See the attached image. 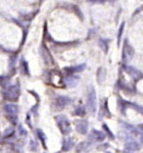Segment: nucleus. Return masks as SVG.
I'll list each match as a JSON object with an SVG mask.
<instances>
[{
    "label": "nucleus",
    "mask_w": 143,
    "mask_h": 153,
    "mask_svg": "<svg viewBox=\"0 0 143 153\" xmlns=\"http://www.w3.org/2000/svg\"><path fill=\"white\" fill-rule=\"evenodd\" d=\"M20 68L22 72L25 75H29V69H28V63L24 58H21L20 61Z\"/></svg>",
    "instance_id": "nucleus-18"
},
{
    "label": "nucleus",
    "mask_w": 143,
    "mask_h": 153,
    "mask_svg": "<svg viewBox=\"0 0 143 153\" xmlns=\"http://www.w3.org/2000/svg\"><path fill=\"white\" fill-rule=\"evenodd\" d=\"M74 114L77 115V116H84L86 114V111H85V108L83 107V106H78L76 109H75V111H74Z\"/></svg>",
    "instance_id": "nucleus-21"
},
{
    "label": "nucleus",
    "mask_w": 143,
    "mask_h": 153,
    "mask_svg": "<svg viewBox=\"0 0 143 153\" xmlns=\"http://www.w3.org/2000/svg\"><path fill=\"white\" fill-rule=\"evenodd\" d=\"M49 82L50 84L57 87V88H61L65 86L64 83V79L62 78V75L59 71H57V70H53V71L50 72L49 74Z\"/></svg>",
    "instance_id": "nucleus-4"
},
{
    "label": "nucleus",
    "mask_w": 143,
    "mask_h": 153,
    "mask_svg": "<svg viewBox=\"0 0 143 153\" xmlns=\"http://www.w3.org/2000/svg\"><path fill=\"white\" fill-rule=\"evenodd\" d=\"M89 3H105V1H89Z\"/></svg>",
    "instance_id": "nucleus-27"
},
{
    "label": "nucleus",
    "mask_w": 143,
    "mask_h": 153,
    "mask_svg": "<svg viewBox=\"0 0 143 153\" xmlns=\"http://www.w3.org/2000/svg\"><path fill=\"white\" fill-rule=\"evenodd\" d=\"M74 146V142H73V139L68 137V138H65L63 140V143H62V150L63 151H68L70 150Z\"/></svg>",
    "instance_id": "nucleus-15"
},
{
    "label": "nucleus",
    "mask_w": 143,
    "mask_h": 153,
    "mask_svg": "<svg viewBox=\"0 0 143 153\" xmlns=\"http://www.w3.org/2000/svg\"><path fill=\"white\" fill-rule=\"evenodd\" d=\"M78 78H76L74 76H69L67 78L64 79V83L65 85H67L70 88H74L78 83Z\"/></svg>",
    "instance_id": "nucleus-13"
},
{
    "label": "nucleus",
    "mask_w": 143,
    "mask_h": 153,
    "mask_svg": "<svg viewBox=\"0 0 143 153\" xmlns=\"http://www.w3.org/2000/svg\"><path fill=\"white\" fill-rule=\"evenodd\" d=\"M123 29H124V22L122 23V25H121L120 28H119V31H118V46H120V45H121V39L122 36Z\"/></svg>",
    "instance_id": "nucleus-22"
},
{
    "label": "nucleus",
    "mask_w": 143,
    "mask_h": 153,
    "mask_svg": "<svg viewBox=\"0 0 143 153\" xmlns=\"http://www.w3.org/2000/svg\"><path fill=\"white\" fill-rule=\"evenodd\" d=\"M13 133H14V129L13 128H8L7 131L4 132V137H6V138L10 137V136H13Z\"/></svg>",
    "instance_id": "nucleus-23"
},
{
    "label": "nucleus",
    "mask_w": 143,
    "mask_h": 153,
    "mask_svg": "<svg viewBox=\"0 0 143 153\" xmlns=\"http://www.w3.org/2000/svg\"><path fill=\"white\" fill-rule=\"evenodd\" d=\"M57 125L59 128V131H61L62 134L67 135L71 132V124L70 121L68 120V118L63 114H58L55 117Z\"/></svg>",
    "instance_id": "nucleus-2"
},
{
    "label": "nucleus",
    "mask_w": 143,
    "mask_h": 153,
    "mask_svg": "<svg viewBox=\"0 0 143 153\" xmlns=\"http://www.w3.org/2000/svg\"><path fill=\"white\" fill-rule=\"evenodd\" d=\"M139 149H140L139 145L136 142H135V141H129V142H127L126 144H125V146H124V149L129 150L131 152L139 150Z\"/></svg>",
    "instance_id": "nucleus-14"
},
{
    "label": "nucleus",
    "mask_w": 143,
    "mask_h": 153,
    "mask_svg": "<svg viewBox=\"0 0 143 153\" xmlns=\"http://www.w3.org/2000/svg\"><path fill=\"white\" fill-rule=\"evenodd\" d=\"M135 51L134 48L131 46L127 41H125V43L123 45V48H122V59L124 62H129L132 60V58L134 57Z\"/></svg>",
    "instance_id": "nucleus-6"
},
{
    "label": "nucleus",
    "mask_w": 143,
    "mask_h": 153,
    "mask_svg": "<svg viewBox=\"0 0 143 153\" xmlns=\"http://www.w3.org/2000/svg\"><path fill=\"white\" fill-rule=\"evenodd\" d=\"M85 68H86V64L83 63V64H79V65L66 67V68H64V71H66L68 74H74V73L82 72L83 70H85Z\"/></svg>",
    "instance_id": "nucleus-12"
},
{
    "label": "nucleus",
    "mask_w": 143,
    "mask_h": 153,
    "mask_svg": "<svg viewBox=\"0 0 143 153\" xmlns=\"http://www.w3.org/2000/svg\"><path fill=\"white\" fill-rule=\"evenodd\" d=\"M20 94H21L20 84L16 83L6 88L4 91V97L9 101L14 102L18 100V98L20 97Z\"/></svg>",
    "instance_id": "nucleus-1"
},
{
    "label": "nucleus",
    "mask_w": 143,
    "mask_h": 153,
    "mask_svg": "<svg viewBox=\"0 0 143 153\" xmlns=\"http://www.w3.org/2000/svg\"><path fill=\"white\" fill-rule=\"evenodd\" d=\"M140 140H141V142L143 143V134H141V136H140Z\"/></svg>",
    "instance_id": "nucleus-29"
},
{
    "label": "nucleus",
    "mask_w": 143,
    "mask_h": 153,
    "mask_svg": "<svg viewBox=\"0 0 143 153\" xmlns=\"http://www.w3.org/2000/svg\"><path fill=\"white\" fill-rule=\"evenodd\" d=\"M41 57H43V62L46 64L50 65V64L54 63V60H53V58H52V55L50 54L49 50L47 49V48L44 45H41Z\"/></svg>",
    "instance_id": "nucleus-9"
},
{
    "label": "nucleus",
    "mask_w": 143,
    "mask_h": 153,
    "mask_svg": "<svg viewBox=\"0 0 143 153\" xmlns=\"http://www.w3.org/2000/svg\"><path fill=\"white\" fill-rule=\"evenodd\" d=\"M75 128L77 132H79L80 134H86L88 132V123L87 120L81 119V120H77L75 122Z\"/></svg>",
    "instance_id": "nucleus-10"
},
{
    "label": "nucleus",
    "mask_w": 143,
    "mask_h": 153,
    "mask_svg": "<svg viewBox=\"0 0 143 153\" xmlns=\"http://www.w3.org/2000/svg\"><path fill=\"white\" fill-rule=\"evenodd\" d=\"M89 138L94 141H98V142H101V141H104L105 138V134L102 131H96V129H93L91 131V135H89Z\"/></svg>",
    "instance_id": "nucleus-11"
},
{
    "label": "nucleus",
    "mask_w": 143,
    "mask_h": 153,
    "mask_svg": "<svg viewBox=\"0 0 143 153\" xmlns=\"http://www.w3.org/2000/svg\"><path fill=\"white\" fill-rule=\"evenodd\" d=\"M36 132H37L38 137L41 140V144H43V148L46 149V144H45V142H46V136H45L44 132L41 131V128H37V129H36Z\"/></svg>",
    "instance_id": "nucleus-19"
},
{
    "label": "nucleus",
    "mask_w": 143,
    "mask_h": 153,
    "mask_svg": "<svg viewBox=\"0 0 143 153\" xmlns=\"http://www.w3.org/2000/svg\"><path fill=\"white\" fill-rule=\"evenodd\" d=\"M105 75H106V71L104 67H100L97 71V81L99 84H102L105 81Z\"/></svg>",
    "instance_id": "nucleus-16"
},
{
    "label": "nucleus",
    "mask_w": 143,
    "mask_h": 153,
    "mask_svg": "<svg viewBox=\"0 0 143 153\" xmlns=\"http://www.w3.org/2000/svg\"><path fill=\"white\" fill-rule=\"evenodd\" d=\"M124 70H125V72H126L131 76V78H132L133 79H135L136 81H138L139 79H140L143 76V74L140 71H139V70H136L133 66L125 65L124 66Z\"/></svg>",
    "instance_id": "nucleus-8"
},
{
    "label": "nucleus",
    "mask_w": 143,
    "mask_h": 153,
    "mask_svg": "<svg viewBox=\"0 0 143 153\" xmlns=\"http://www.w3.org/2000/svg\"><path fill=\"white\" fill-rule=\"evenodd\" d=\"M106 153H111V152H106Z\"/></svg>",
    "instance_id": "nucleus-30"
},
{
    "label": "nucleus",
    "mask_w": 143,
    "mask_h": 153,
    "mask_svg": "<svg viewBox=\"0 0 143 153\" xmlns=\"http://www.w3.org/2000/svg\"><path fill=\"white\" fill-rule=\"evenodd\" d=\"M99 45H100V48H102V50L105 53H107V51H108V44H107V41L106 40H105V39H100L99 40Z\"/></svg>",
    "instance_id": "nucleus-20"
},
{
    "label": "nucleus",
    "mask_w": 143,
    "mask_h": 153,
    "mask_svg": "<svg viewBox=\"0 0 143 153\" xmlns=\"http://www.w3.org/2000/svg\"><path fill=\"white\" fill-rule=\"evenodd\" d=\"M30 149H31V150H33V151H35L36 149H37V144H36L33 140L30 141Z\"/></svg>",
    "instance_id": "nucleus-26"
},
{
    "label": "nucleus",
    "mask_w": 143,
    "mask_h": 153,
    "mask_svg": "<svg viewBox=\"0 0 143 153\" xmlns=\"http://www.w3.org/2000/svg\"><path fill=\"white\" fill-rule=\"evenodd\" d=\"M103 128H105V131L107 132V134H108V136H109L111 139H114V136H113V134H112V132L110 131V129L108 128V127H107V125H106V124H104V125H103Z\"/></svg>",
    "instance_id": "nucleus-24"
},
{
    "label": "nucleus",
    "mask_w": 143,
    "mask_h": 153,
    "mask_svg": "<svg viewBox=\"0 0 143 153\" xmlns=\"http://www.w3.org/2000/svg\"><path fill=\"white\" fill-rule=\"evenodd\" d=\"M122 153H134V152H131V151H129V150H126V149H123V151H122Z\"/></svg>",
    "instance_id": "nucleus-28"
},
{
    "label": "nucleus",
    "mask_w": 143,
    "mask_h": 153,
    "mask_svg": "<svg viewBox=\"0 0 143 153\" xmlns=\"http://www.w3.org/2000/svg\"><path fill=\"white\" fill-rule=\"evenodd\" d=\"M5 111L6 114L9 117V119L13 122V124L17 122V118H18V113H19V108L18 106L10 103V104H7L5 106Z\"/></svg>",
    "instance_id": "nucleus-5"
},
{
    "label": "nucleus",
    "mask_w": 143,
    "mask_h": 153,
    "mask_svg": "<svg viewBox=\"0 0 143 153\" xmlns=\"http://www.w3.org/2000/svg\"><path fill=\"white\" fill-rule=\"evenodd\" d=\"M72 103V99L66 96H59L56 98L55 107L57 110H62L66 107L67 105Z\"/></svg>",
    "instance_id": "nucleus-7"
},
{
    "label": "nucleus",
    "mask_w": 143,
    "mask_h": 153,
    "mask_svg": "<svg viewBox=\"0 0 143 153\" xmlns=\"http://www.w3.org/2000/svg\"><path fill=\"white\" fill-rule=\"evenodd\" d=\"M87 107L88 110L91 111L92 114H95L97 109V101H96V92L93 87H89L87 98Z\"/></svg>",
    "instance_id": "nucleus-3"
},
{
    "label": "nucleus",
    "mask_w": 143,
    "mask_h": 153,
    "mask_svg": "<svg viewBox=\"0 0 143 153\" xmlns=\"http://www.w3.org/2000/svg\"><path fill=\"white\" fill-rule=\"evenodd\" d=\"M19 132H20V135H24V136H26L27 135V131H26V129L23 128L22 125L19 126Z\"/></svg>",
    "instance_id": "nucleus-25"
},
{
    "label": "nucleus",
    "mask_w": 143,
    "mask_h": 153,
    "mask_svg": "<svg viewBox=\"0 0 143 153\" xmlns=\"http://www.w3.org/2000/svg\"><path fill=\"white\" fill-rule=\"evenodd\" d=\"M91 146V144L89 142H82L77 146L76 150L77 152H87L89 150Z\"/></svg>",
    "instance_id": "nucleus-17"
}]
</instances>
